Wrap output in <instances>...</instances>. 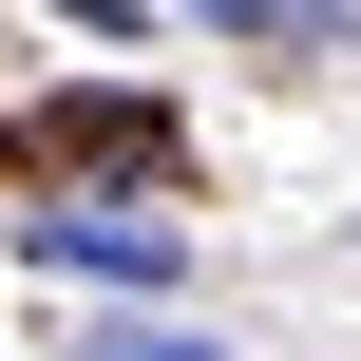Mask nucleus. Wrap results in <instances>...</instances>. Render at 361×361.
<instances>
[{
    "instance_id": "obj_1",
    "label": "nucleus",
    "mask_w": 361,
    "mask_h": 361,
    "mask_svg": "<svg viewBox=\"0 0 361 361\" xmlns=\"http://www.w3.org/2000/svg\"><path fill=\"white\" fill-rule=\"evenodd\" d=\"M19 267H38V286H190V228H171V209H57V190H38V209H19Z\"/></svg>"
},
{
    "instance_id": "obj_3",
    "label": "nucleus",
    "mask_w": 361,
    "mask_h": 361,
    "mask_svg": "<svg viewBox=\"0 0 361 361\" xmlns=\"http://www.w3.org/2000/svg\"><path fill=\"white\" fill-rule=\"evenodd\" d=\"M171 19H209V38H305L324 0H171Z\"/></svg>"
},
{
    "instance_id": "obj_2",
    "label": "nucleus",
    "mask_w": 361,
    "mask_h": 361,
    "mask_svg": "<svg viewBox=\"0 0 361 361\" xmlns=\"http://www.w3.org/2000/svg\"><path fill=\"white\" fill-rule=\"evenodd\" d=\"M38 152H171V133H152V114H133V95H76V114H57V133H38Z\"/></svg>"
},
{
    "instance_id": "obj_5",
    "label": "nucleus",
    "mask_w": 361,
    "mask_h": 361,
    "mask_svg": "<svg viewBox=\"0 0 361 361\" xmlns=\"http://www.w3.org/2000/svg\"><path fill=\"white\" fill-rule=\"evenodd\" d=\"M324 19H361V0H324Z\"/></svg>"
},
{
    "instance_id": "obj_4",
    "label": "nucleus",
    "mask_w": 361,
    "mask_h": 361,
    "mask_svg": "<svg viewBox=\"0 0 361 361\" xmlns=\"http://www.w3.org/2000/svg\"><path fill=\"white\" fill-rule=\"evenodd\" d=\"M114 361H228V343H190V324H152V343H114Z\"/></svg>"
}]
</instances>
